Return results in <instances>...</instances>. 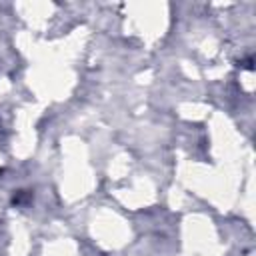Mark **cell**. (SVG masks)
Here are the masks:
<instances>
[{"instance_id":"cell-1","label":"cell","mask_w":256,"mask_h":256,"mask_svg":"<svg viewBox=\"0 0 256 256\" xmlns=\"http://www.w3.org/2000/svg\"><path fill=\"white\" fill-rule=\"evenodd\" d=\"M28 198H30V194H26L24 190H20V192L12 198V202H14V204H22V202H24V200H28Z\"/></svg>"}]
</instances>
